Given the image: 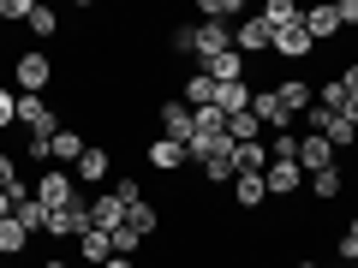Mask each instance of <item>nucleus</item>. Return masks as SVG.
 <instances>
[{"mask_svg":"<svg viewBox=\"0 0 358 268\" xmlns=\"http://www.w3.org/2000/svg\"><path fill=\"white\" fill-rule=\"evenodd\" d=\"M138 232H131V227H114V232H108V251H114V256H138Z\"/></svg>","mask_w":358,"mask_h":268,"instance_id":"nucleus-31","label":"nucleus"},{"mask_svg":"<svg viewBox=\"0 0 358 268\" xmlns=\"http://www.w3.org/2000/svg\"><path fill=\"white\" fill-rule=\"evenodd\" d=\"M90 227H96V232L126 227V203H120L114 191H96V197H90Z\"/></svg>","mask_w":358,"mask_h":268,"instance_id":"nucleus-9","label":"nucleus"},{"mask_svg":"<svg viewBox=\"0 0 358 268\" xmlns=\"http://www.w3.org/2000/svg\"><path fill=\"white\" fill-rule=\"evenodd\" d=\"M108 173H114V155H108L102 143H84V155H78V167H72V179H78V185H102Z\"/></svg>","mask_w":358,"mask_h":268,"instance_id":"nucleus-8","label":"nucleus"},{"mask_svg":"<svg viewBox=\"0 0 358 268\" xmlns=\"http://www.w3.org/2000/svg\"><path fill=\"white\" fill-rule=\"evenodd\" d=\"M322 137L334 143V155H346V149H352V143H358V126H346L341 114H329V119H322Z\"/></svg>","mask_w":358,"mask_h":268,"instance_id":"nucleus-24","label":"nucleus"},{"mask_svg":"<svg viewBox=\"0 0 358 268\" xmlns=\"http://www.w3.org/2000/svg\"><path fill=\"white\" fill-rule=\"evenodd\" d=\"M305 191H310V203H317V209H322V203H334V197L346 191L341 167H322V173H310V179H305Z\"/></svg>","mask_w":358,"mask_h":268,"instance_id":"nucleus-17","label":"nucleus"},{"mask_svg":"<svg viewBox=\"0 0 358 268\" xmlns=\"http://www.w3.org/2000/svg\"><path fill=\"white\" fill-rule=\"evenodd\" d=\"M268 161H299V137L293 131H268Z\"/></svg>","mask_w":358,"mask_h":268,"instance_id":"nucleus-29","label":"nucleus"},{"mask_svg":"<svg viewBox=\"0 0 358 268\" xmlns=\"http://www.w3.org/2000/svg\"><path fill=\"white\" fill-rule=\"evenodd\" d=\"M346 96H352V89H346L341 77H329V84L317 89V107H322V114H346Z\"/></svg>","mask_w":358,"mask_h":268,"instance_id":"nucleus-25","label":"nucleus"},{"mask_svg":"<svg viewBox=\"0 0 358 268\" xmlns=\"http://www.w3.org/2000/svg\"><path fill=\"white\" fill-rule=\"evenodd\" d=\"M30 6H36V0H0V18H6V24H24Z\"/></svg>","mask_w":358,"mask_h":268,"instance_id":"nucleus-34","label":"nucleus"},{"mask_svg":"<svg viewBox=\"0 0 358 268\" xmlns=\"http://www.w3.org/2000/svg\"><path fill=\"white\" fill-rule=\"evenodd\" d=\"M251 114H257V126H263V137H268V131H293V114L281 107L275 89H257V96H251Z\"/></svg>","mask_w":358,"mask_h":268,"instance_id":"nucleus-5","label":"nucleus"},{"mask_svg":"<svg viewBox=\"0 0 358 268\" xmlns=\"http://www.w3.org/2000/svg\"><path fill=\"white\" fill-rule=\"evenodd\" d=\"M334 161H341V155H334V143L322 137V131H305V137H299V167H305V179L322 173V167H334Z\"/></svg>","mask_w":358,"mask_h":268,"instance_id":"nucleus-7","label":"nucleus"},{"mask_svg":"<svg viewBox=\"0 0 358 268\" xmlns=\"http://www.w3.org/2000/svg\"><path fill=\"white\" fill-rule=\"evenodd\" d=\"M13 185H24V179H18V155L0 149V191H13Z\"/></svg>","mask_w":358,"mask_h":268,"instance_id":"nucleus-35","label":"nucleus"},{"mask_svg":"<svg viewBox=\"0 0 358 268\" xmlns=\"http://www.w3.org/2000/svg\"><path fill=\"white\" fill-rule=\"evenodd\" d=\"M268 24V36H275V30H287V24H299V18H305V6H299V0H263V13H257Z\"/></svg>","mask_w":358,"mask_h":268,"instance_id":"nucleus-19","label":"nucleus"},{"mask_svg":"<svg viewBox=\"0 0 358 268\" xmlns=\"http://www.w3.org/2000/svg\"><path fill=\"white\" fill-rule=\"evenodd\" d=\"M352 268H358V262H352Z\"/></svg>","mask_w":358,"mask_h":268,"instance_id":"nucleus-45","label":"nucleus"},{"mask_svg":"<svg viewBox=\"0 0 358 268\" xmlns=\"http://www.w3.org/2000/svg\"><path fill=\"white\" fill-rule=\"evenodd\" d=\"M143 161H150L155 173H179V167H185V149L167 143V137H150V143H143Z\"/></svg>","mask_w":358,"mask_h":268,"instance_id":"nucleus-15","label":"nucleus"},{"mask_svg":"<svg viewBox=\"0 0 358 268\" xmlns=\"http://www.w3.org/2000/svg\"><path fill=\"white\" fill-rule=\"evenodd\" d=\"M346 239H358V209H352V221H346Z\"/></svg>","mask_w":358,"mask_h":268,"instance_id":"nucleus-41","label":"nucleus"},{"mask_svg":"<svg viewBox=\"0 0 358 268\" xmlns=\"http://www.w3.org/2000/svg\"><path fill=\"white\" fill-rule=\"evenodd\" d=\"M268 89H275V96H281V107H287V114H293V119L305 114L310 102H317V89H310L305 77H275V84H268Z\"/></svg>","mask_w":358,"mask_h":268,"instance_id":"nucleus-12","label":"nucleus"},{"mask_svg":"<svg viewBox=\"0 0 358 268\" xmlns=\"http://www.w3.org/2000/svg\"><path fill=\"white\" fill-rule=\"evenodd\" d=\"M268 48L281 54V60H305V54L317 48V42H310V30H305V18H299V24H287V30H275V42H268Z\"/></svg>","mask_w":358,"mask_h":268,"instance_id":"nucleus-13","label":"nucleus"},{"mask_svg":"<svg viewBox=\"0 0 358 268\" xmlns=\"http://www.w3.org/2000/svg\"><path fill=\"white\" fill-rule=\"evenodd\" d=\"M78 244H84V262H90V268H102L108 256H114V251H108V232H96V227H90Z\"/></svg>","mask_w":358,"mask_h":268,"instance_id":"nucleus-28","label":"nucleus"},{"mask_svg":"<svg viewBox=\"0 0 358 268\" xmlns=\"http://www.w3.org/2000/svg\"><path fill=\"white\" fill-rule=\"evenodd\" d=\"M126 227L138 232V239H155V232H162V209L143 197V203H131V209H126Z\"/></svg>","mask_w":358,"mask_h":268,"instance_id":"nucleus-21","label":"nucleus"},{"mask_svg":"<svg viewBox=\"0 0 358 268\" xmlns=\"http://www.w3.org/2000/svg\"><path fill=\"white\" fill-rule=\"evenodd\" d=\"M334 18H341V30H358V0H334Z\"/></svg>","mask_w":358,"mask_h":268,"instance_id":"nucleus-36","label":"nucleus"},{"mask_svg":"<svg viewBox=\"0 0 358 268\" xmlns=\"http://www.w3.org/2000/svg\"><path fill=\"white\" fill-rule=\"evenodd\" d=\"M341 84H346V89H352V96H358V60H352V66H346V72H341Z\"/></svg>","mask_w":358,"mask_h":268,"instance_id":"nucleus-37","label":"nucleus"},{"mask_svg":"<svg viewBox=\"0 0 358 268\" xmlns=\"http://www.w3.org/2000/svg\"><path fill=\"white\" fill-rule=\"evenodd\" d=\"M30 251V232L18 227V215H6L0 221V256H24Z\"/></svg>","mask_w":358,"mask_h":268,"instance_id":"nucleus-23","label":"nucleus"},{"mask_svg":"<svg viewBox=\"0 0 358 268\" xmlns=\"http://www.w3.org/2000/svg\"><path fill=\"white\" fill-rule=\"evenodd\" d=\"M13 84H18V96H42V89L54 84V60L48 54H18V66H13Z\"/></svg>","mask_w":358,"mask_h":268,"instance_id":"nucleus-2","label":"nucleus"},{"mask_svg":"<svg viewBox=\"0 0 358 268\" xmlns=\"http://www.w3.org/2000/svg\"><path fill=\"white\" fill-rule=\"evenodd\" d=\"M179 102L192 107V114H197V107H215V77H209V72H185V77H179Z\"/></svg>","mask_w":358,"mask_h":268,"instance_id":"nucleus-11","label":"nucleus"},{"mask_svg":"<svg viewBox=\"0 0 358 268\" xmlns=\"http://www.w3.org/2000/svg\"><path fill=\"white\" fill-rule=\"evenodd\" d=\"M78 155H84V131H54V137H48V161H60L66 167V173H72V167H78Z\"/></svg>","mask_w":358,"mask_h":268,"instance_id":"nucleus-16","label":"nucleus"},{"mask_svg":"<svg viewBox=\"0 0 358 268\" xmlns=\"http://www.w3.org/2000/svg\"><path fill=\"white\" fill-rule=\"evenodd\" d=\"M108 191H114V197H120V203H126V209H131V203H143V179H138V173H120V179H114V185H108Z\"/></svg>","mask_w":358,"mask_h":268,"instance_id":"nucleus-30","label":"nucleus"},{"mask_svg":"<svg viewBox=\"0 0 358 268\" xmlns=\"http://www.w3.org/2000/svg\"><path fill=\"white\" fill-rule=\"evenodd\" d=\"M268 42H275V36H268L263 18H239V24H233V54H245V60H251V54H263Z\"/></svg>","mask_w":358,"mask_h":268,"instance_id":"nucleus-10","label":"nucleus"},{"mask_svg":"<svg viewBox=\"0 0 358 268\" xmlns=\"http://www.w3.org/2000/svg\"><path fill=\"white\" fill-rule=\"evenodd\" d=\"M293 268H322V262H310V256H305V262H293Z\"/></svg>","mask_w":358,"mask_h":268,"instance_id":"nucleus-43","label":"nucleus"},{"mask_svg":"<svg viewBox=\"0 0 358 268\" xmlns=\"http://www.w3.org/2000/svg\"><path fill=\"white\" fill-rule=\"evenodd\" d=\"M227 137H233V143H263V126H257V114H233V119H227Z\"/></svg>","mask_w":358,"mask_h":268,"instance_id":"nucleus-26","label":"nucleus"},{"mask_svg":"<svg viewBox=\"0 0 358 268\" xmlns=\"http://www.w3.org/2000/svg\"><path fill=\"white\" fill-rule=\"evenodd\" d=\"M30 191H36V203L42 209H66V203H78V179L66 173V167H48V173H36V185H30Z\"/></svg>","mask_w":358,"mask_h":268,"instance_id":"nucleus-1","label":"nucleus"},{"mask_svg":"<svg viewBox=\"0 0 358 268\" xmlns=\"http://www.w3.org/2000/svg\"><path fill=\"white\" fill-rule=\"evenodd\" d=\"M197 13H203V24H221V30H233L245 18V0H197Z\"/></svg>","mask_w":358,"mask_h":268,"instance_id":"nucleus-20","label":"nucleus"},{"mask_svg":"<svg viewBox=\"0 0 358 268\" xmlns=\"http://www.w3.org/2000/svg\"><path fill=\"white\" fill-rule=\"evenodd\" d=\"M233 173H268V143H233Z\"/></svg>","mask_w":358,"mask_h":268,"instance_id":"nucleus-22","label":"nucleus"},{"mask_svg":"<svg viewBox=\"0 0 358 268\" xmlns=\"http://www.w3.org/2000/svg\"><path fill=\"white\" fill-rule=\"evenodd\" d=\"M341 119H346V126H358V96H346V114Z\"/></svg>","mask_w":358,"mask_h":268,"instance_id":"nucleus-38","label":"nucleus"},{"mask_svg":"<svg viewBox=\"0 0 358 268\" xmlns=\"http://www.w3.org/2000/svg\"><path fill=\"white\" fill-rule=\"evenodd\" d=\"M203 179H209V185H227V179H233V149L215 155V161H203Z\"/></svg>","mask_w":358,"mask_h":268,"instance_id":"nucleus-32","label":"nucleus"},{"mask_svg":"<svg viewBox=\"0 0 358 268\" xmlns=\"http://www.w3.org/2000/svg\"><path fill=\"white\" fill-rule=\"evenodd\" d=\"M155 119H162V137H167V143H179V149H185V143L197 137V114H192L185 102H179V96L155 107Z\"/></svg>","mask_w":358,"mask_h":268,"instance_id":"nucleus-3","label":"nucleus"},{"mask_svg":"<svg viewBox=\"0 0 358 268\" xmlns=\"http://www.w3.org/2000/svg\"><path fill=\"white\" fill-rule=\"evenodd\" d=\"M305 30H310V42H317V48L341 36V18H334V6H329V0H322V6H305Z\"/></svg>","mask_w":358,"mask_h":268,"instance_id":"nucleus-14","label":"nucleus"},{"mask_svg":"<svg viewBox=\"0 0 358 268\" xmlns=\"http://www.w3.org/2000/svg\"><path fill=\"white\" fill-rule=\"evenodd\" d=\"M263 185H268V197H281V203H287V197L305 191V167H299V161H268Z\"/></svg>","mask_w":358,"mask_h":268,"instance_id":"nucleus-6","label":"nucleus"},{"mask_svg":"<svg viewBox=\"0 0 358 268\" xmlns=\"http://www.w3.org/2000/svg\"><path fill=\"white\" fill-rule=\"evenodd\" d=\"M18 126H24L30 137H54V131H60V114L48 107V96H18Z\"/></svg>","mask_w":358,"mask_h":268,"instance_id":"nucleus-4","label":"nucleus"},{"mask_svg":"<svg viewBox=\"0 0 358 268\" xmlns=\"http://www.w3.org/2000/svg\"><path fill=\"white\" fill-rule=\"evenodd\" d=\"M24 30H30V36H54V30H60V13H54V6H30Z\"/></svg>","mask_w":358,"mask_h":268,"instance_id":"nucleus-27","label":"nucleus"},{"mask_svg":"<svg viewBox=\"0 0 358 268\" xmlns=\"http://www.w3.org/2000/svg\"><path fill=\"white\" fill-rule=\"evenodd\" d=\"M6 215H13V191H0V221H6Z\"/></svg>","mask_w":358,"mask_h":268,"instance_id":"nucleus-40","label":"nucleus"},{"mask_svg":"<svg viewBox=\"0 0 358 268\" xmlns=\"http://www.w3.org/2000/svg\"><path fill=\"white\" fill-rule=\"evenodd\" d=\"M13 126H18V89L0 84V131H13Z\"/></svg>","mask_w":358,"mask_h":268,"instance_id":"nucleus-33","label":"nucleus"},{"mask_svg":"<svg viewBox=\"0 0 358 268\" xmlns=\"http://www.w3.org/2000/svg\"><path fill=\"white\" fill-rule=\"evenodd\" d=\"M233 203H239V209H263L268 203L263 173H233Z\"/></svg>","mask_w":358,"mask_h":268,"instance_id":"nucleus-18","label":"nucleus"},{"mask_svg":"<svg viewBox=\"0 0 358 268\" xmlns=\"http://www.w3.org/2000/svg\"><path fill=\"white\" fill-rule=\"evenodd\" d=\"M36 268H72V262H60V256H48V262H36Z\"/></svg>","mask_w":358,"mask_h":268,"instance_id":"nucleus-42","label":"nucleus"},{"mask_svg":"<svg viewBox=\"0 0 358 268\" xmlns=\"http://www.w3.org/2000/svg\"><path fill=\"white\" fill-rule=\"evenodd\" d=\"M72 268H90V262H72Z\"/></svg>","mask_w":358,"mask_h":268,"instance_id":"nucleus-44","label":"nucleus"},{"mask_svg":"<svg viewBox=\"0 0 358 268\" xmlns=\"http://www.w3.org/2000/svg\"><path fill=\"white\" fill-rule=\"evenodd\" d=\"M102 268H138V256H108Z\"/></svg>","mask_w":358,"mask_h":268,"instance_id":"nucleus-39","label":"nucleus"}]
</instances>
